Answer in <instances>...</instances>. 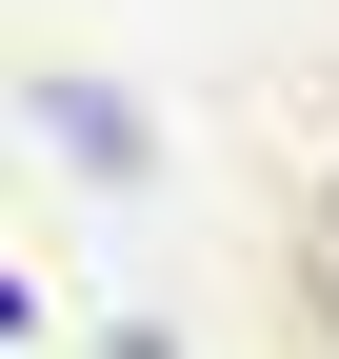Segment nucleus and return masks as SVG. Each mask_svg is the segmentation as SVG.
Returning a JSON list of instances; mask_svg holds the SVG:
<instances>
[{"label":"nucleus","instance_id":"nucleus-1","mask_svg":"<svg viewBox=\"0 0 339 359\" xmlns=\"http://www.w3.org/2000/svg\"><path fill=\"white\" fill-rule=\"evenodd\" d=\"M0 339H20V280H0Z\"/></svg>","mask_w":339,"mask_h":359}]
</instances>
